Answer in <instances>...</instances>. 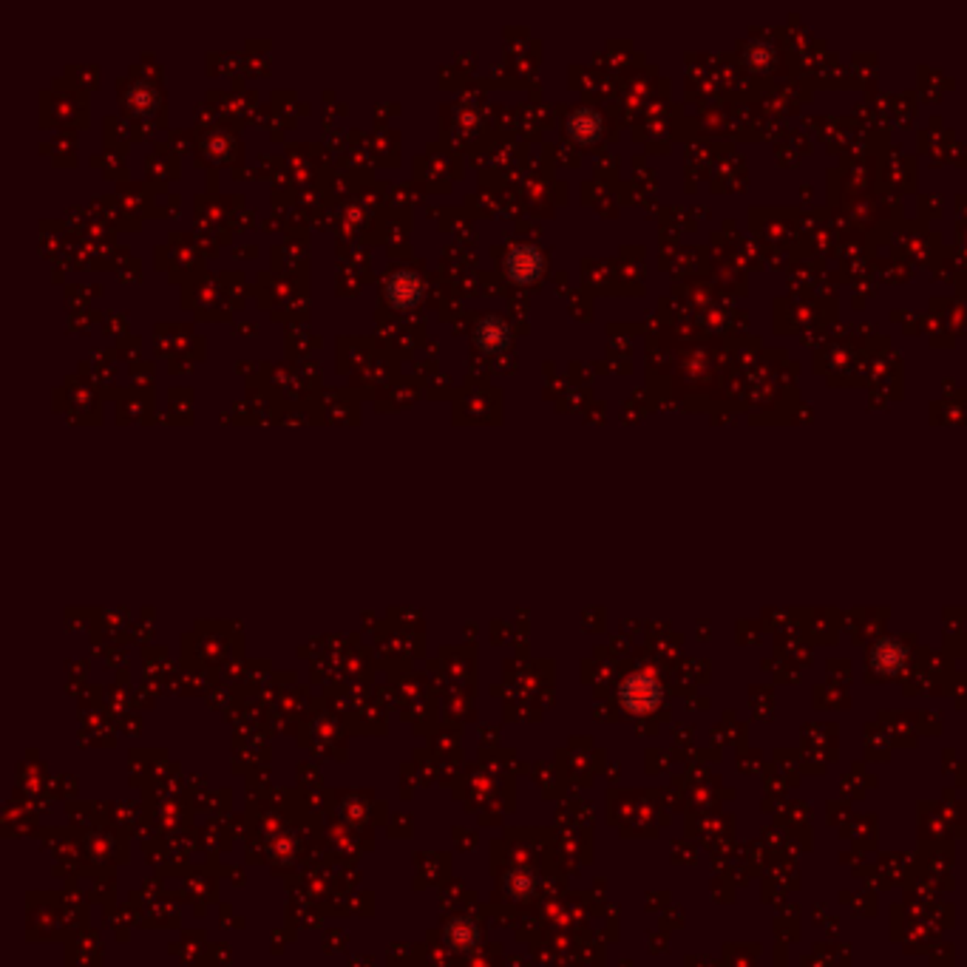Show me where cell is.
<instances>
[{
    "instance_id": "obj_1",
    "label": "cell",
    "mask_w": 967,
    "mask_h": 967,
    "mask_svg": "<svg viewBox=\"0 0 967 967\" xmlns=\"http://www.w3.org/2000/svg\"><path fill=\"white\" fill-rule=\"evenodd\" d=\"M505 270H508V275H511L514 281L528 284V281L537 279L540 270H542V253H540L537 247H533V245H520V247H514V250L508 253Z\"/></svg>"
},
{
    "instance_id": "obj_2",
    "label": "cell",
    "mask_w": 967,
    "mask_h": 967,
    "mask_svg": "<svg viewBox=\"0 0 967 967\" xmlns=\"http://www.w3.org/2000/svg\"><path fill=\"white\" fill-rule=\"evenodd\" d=\"M386 292H389V301H392L394 307L409 309V307H414V304L420 301V296H423V281H420L414 272H394L392 279H389V284H386Z\"/></svg>"
},
{
    "instance_id": "obj_3",
    "label": "cell",
    "mask_w": 967,
    "mask_h": 967,
    "mask_svg": "<svg viewBox=\"0 0 967 967\" xmlns=\"http://www.w3.org/2000/svg\"><path fill=\"white\" fill-rule=\"evenodd\" d=\"M511 341V330L505 321H499L496 315H488L482 318L479 326H477V343L486 352H503L508 347Z\"/></svg>"
},
{
    "instance_id": "obj_4",
    "label": "cell",
    "mask_w": 967,
    "mask_h": 967,
    "mask_svg": "<svg viewBox=\"0 0 967 967\" xmlns=\"http://www.w3.org/2000/svg\"><path fill=\"white\" fill-rule=\"evenodd\" d=\"M599 128H601V123L593 111H576L571 117V131H574V136H579V140H593Z\"/></svg>"
}]
</instances>
